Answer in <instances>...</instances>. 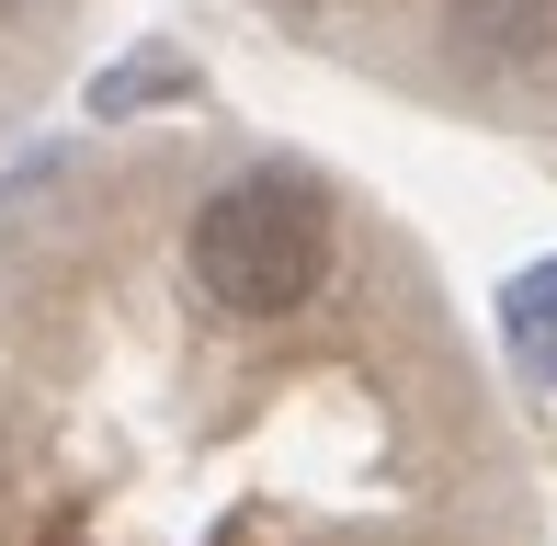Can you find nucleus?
<instances>
[{"instance_id":"obj_3","label":"nucleus","mask_w":557,"mask_h":546,"mask_svg":"<svg viewBox=\"0 0 557 546\" xmlns=\"http://www.w3.org/2000/svg\"><path fill=\"white\" fill-rule=\"evenodd\" d=\"M444 23L478 46V58H500V69H523V58L557 46V0H444Z\"/></svg>"},{"instance_id":"obj_1","label":"nucleus","mask_w":557,"mask_h":546,"mask_svg":"<svg viewBox=\"0 0 557 546\" xmlns=\"http://www.w3.org/2000/svg\"><path fill=\"white\" fill-rule=\"evenodd\" d=\"M331 251H342V228H331L308 171H239V183H216L206 206H194V239H183L206 308H227V319L308 308V296L331 285Z\"/></svg>"},{"instance_id":"obj_2","label":"nucleus","mask_w":557,"mask_h":546,"mask_svg":"<svg viewBox=\"0 0 557 546\" xmlns=\"http://www.w3.org/2000/svg\"><path fill=\"white\" fill-rule=\"evenodd\" d=\"M500 353H512L535 387H557V251L500 285Z\"/></svg>"}]
</instances>
